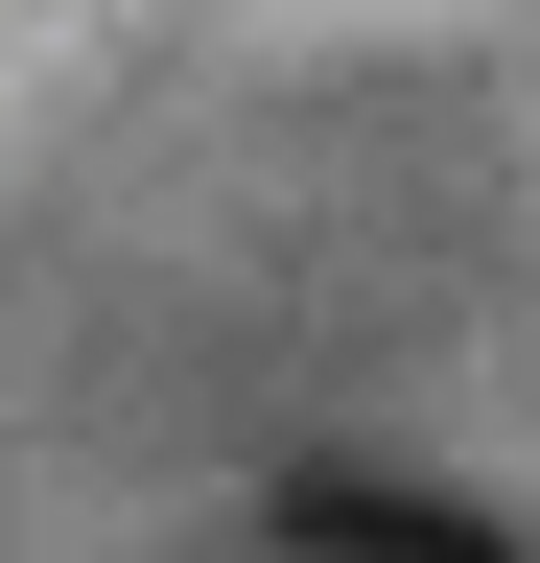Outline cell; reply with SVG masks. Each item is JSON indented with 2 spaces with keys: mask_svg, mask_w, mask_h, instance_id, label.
<instances>
[{
  "mask_svg": "<svg viewBox=\"0 0 540 563\" xmlns=\"http://www.w3.org/2000/svg\"><path fill=\"white\" fill-rule=\"evenodd\" d=\"M283 540H329V563H540L494 493H423V470H306Z\"/></svg>",
  "mask_w": 540,
  "mask_h": 563,
  "instance_id": "cell-1",
  "label": "cell"
}]
</instances>
